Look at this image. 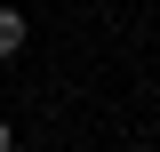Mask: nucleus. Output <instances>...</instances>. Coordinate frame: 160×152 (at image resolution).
<instances>
[{"label":"nucleus","instance_id":"1","mask_svg":"<svg viewBox=\"0 0 160 152\" xmlns=\"http://www.w3.org/2000/svg\"><path fill=\"white\" fill-rule=\"evenodd\" d=\"M16 48H24V16H16V8H0V56H16Z\"/></svg>","mask_w":160,"mask_h":152},{"label":"nucleus","instance_id":"2","mask_svg":"<svg viewBox=\"0 0 160 152\" xmlns=\"http://www.w3.org/2000/svg\"><path fill=\"white\" fill-rule=\"evenodd\" d=\"M8 144H16V128H8V120H0V152H8Z\"/></svg>","mask_w":160,"mask_h":152}]
</instances>
